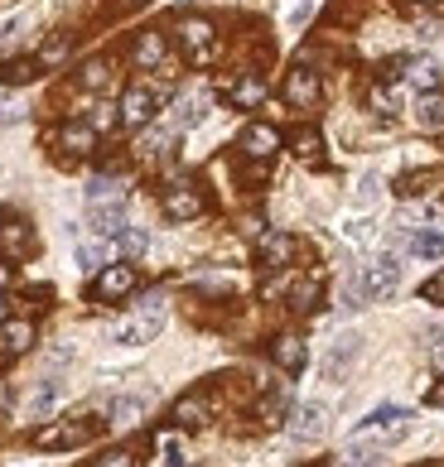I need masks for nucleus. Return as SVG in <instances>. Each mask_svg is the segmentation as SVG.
Here are the masks:
<instances>
[{
    "label": "nucleus",
    "mask_w": 444,
    "mask_h": 467,
    "mask_svg": "<svg viewBox=\"0 0 444 467\" xmlns=\"http://www.w3.org/2000/svg\"><path fill=\"white\" fill-rule=\"evenodd\" d=\"M411 434V414L406 410H396V405H382V410H372L363 424H357V434L353 439H367V443H396V439H406Z\"/></svg>",
    "instance_id": "obj_1"
},
{
    "label": "nucleus",
    "mask_w": 444,
    "mask_h": 467,
    "mask_svg": "<svg viewBox=\"0 0 444 467\" xmlns=\"http://www.w3.org/2000/svg\"><path fill=\"white\" fill-rule=\"evenodd\" d=\"M396 285H401V261L396 255H377V261L363 265V275H357L363 299H386V294H396Z\"/></svg>",
    "instance_id": "obj_2"
},
{
    "label": "nucleus",
    "mask_w": 444,
    "mask_h": 467,
    "mask_svg": "<svg viewBox=\"0 0 444 467\" xmlns=\"http://www.w3.org/2000/svg\"><path fill=\"white\" fill-rule=\"evenodd\" d=\"M160 327H164V308H160L155 299H150V304H145V308H141V314H135V318L116 323V333H111V337L122 342V348H145V342L155 337Z\"/></svg>",
    "instance_id": "obj_3"
},
{
    "label": "nucleus",
    "mask_w": 444,
    "mask_h": 467,
    "mask_svg": "<svg viewBox=\"0 0 444 467\" xmlns=\"http://www.w3.org/2000/svg\"><path fill=\"white\" fill-rule=\"evenodd\" d=\"M179 39H184V48H189V58H194L198 67H203V63H213L217 39H213V25H208V20H198V15L179 20Z\"/></svg>",
    "instance_id": "obj_4"
},
{
    "label": "nucleus",
    "mask_w": 444,
    "mask_h": 467,
    "mask_svg": "<svg viewBox=\"0 0 444 467\" xmlns=\"http://www.w3.org/2000/svg\"><path fill=\"white\" fill-rule=\"evenodd\" d=\"M357 357H363V333H338L329 357H323V380H344Z\"/></svg>",
    "instance_id": "obj_5"
},
{
    "label": "nucleus",
    "mask_w": 444,
    "mask_h": 467,
    "mask_svg": "<svg viewBox=\"0 0 444 467\" xmlns=\"http://www.w3.org/2000/svg\"><path fill=\"white\" fill-rule=\"evenodd\" d=\"M203 213V193L194 183H169L164 188V217L169 222H194Z\"/></svg>",
    "instance_id": "obj_6"
},
{
    "label": "nucleus",
    "mask_w": 444,
    "mask_h": 467,
    "mask_svg": "<svg viewBox=\"0 0 444 467\" xmlns=\"http://www.w3.org/2000/svg\"><path fill=\"white\" fill-rule=\"evenodd\" d=\"M88 227L97 236H116L126 227V198H107V202H88Z\"/></svg>",
    "instance_id": "obj_7"
},
{
    "label": "nucleus",
    "mask_w": 444,
    "mask_h": 467,
    "mask_svg": "<svg viewBox=\"0 0 444 467\" xmlns=\"http://www.w3.org/2000/svg\"><path fill=\"white\" fill-rule=\"evenodd\" d=\"M29 251H34L29 222L25 217H5V222H0V255H5V261H25Z\"/></svg>",
    "instance_id": "obj_8"
},
{
    "label": "nucleus",
    "mask_w": 444,
    "mask_h": 467,
    "mask_svg": "<svg viewBox=\"0 0 444 467\" xmlns=\"http://www.w3.org/2000/svg\"><path fill=\"white\" fill-rule=\"evenodd\" d=\"M285 97L295 101V107H314V101H319V73L310 63H300V67H290V73H285Z\"/></svg>",
    "instance_id": "obj_9"
},
{
    "label": "nucleus",
    "mask_w": 444,
    "mask_h": 467,
    "mask_svg": "<svg viewBox=\"0 0 444 467\" xmlns=\"http://www.w3.org/2000/svg\"><path fill=\"white\" fill-rule=\"evenodd\" d=\"M135 289V270L131 265H107V270H101L97 275V285H92V294H97V299H126V294Z\"/></svg>",
    "instance_id": "obj_10"
},
{
    "label": "nucleus",
    "mask_w": 444,
    "mask_h": 467,
    "mask_svg": "<svg viewBox=\"0 0 444 467\" xmlns=\"http://www.w3.org/2000/svg\"><path fill=\"white\" fill-rule=\"evenodd\" d=\"M155 107H160V97L150 92V88H131V92H126V101H122V126L141 130L145 120L155 116Z\"/></svg>",
    "instance_id": "obj_11"
},
{
    "label": "nucleus",
    "mask_w": 444,
    "mask_h": 467,
    "mask_svg": "<svg viewBox=\"0 0 444 467\" xmlns=\"http://www.w3.org/2000/svg\"><path fill=\"white\" fill-rule=\"evenodd\" d=\"M92 429H97V424L68 420V424H54V429H39V434H34V443H39V448H73V443H88Z\"/></svg>",
    "instance_id": "obj_12"
},
{
    "label": "nucleus",
    "mask_w": 444,
    "mask_h": 467,
    "mask_svg": "<svg viewBox=\"0 0 444 467\" xmlns=\"http://www.w3.org/2000/svg\"><path fill=\"white\" fill-rule=\"evenodd\" d=\"M242 150L251 154V160H270V154L280 150V130H276V126H261V120H256V126L242 130Z\"/></svg>",
    "instance_id": "obj_13"
},
{
    "label": "nucleus",
    "mask_w": 444,
    "mask_h": 467,
    "mask_svg": "<svg viewBox=\"0 0 444 467\" xmlns=\"http://www.w3.org/2000/svg\"><path fill=\"white\" fill-rule=\"evenodd\" d=\"M323 429H329V405L310 400V405H300L295 424H290V434H295V439H319Z\"/></svg>",
    "instance_id": "obj_14"
},
{
    "label": "nucleus",
    "mask_w": 444,
    "mask_h": 467,
    "mask_svg": "<svg viewBox=\"0 0 444 467\" xmlns=\"http://www.w3.org/2000/svg\"><path fill=\"white\" fill-rule=\"evenodd\" d=\"M227 97H232V107H242V111H256V107H261V101H266V82L261 78H237L232 82V88H227Z\"/></svg>",
    "instance_id": "obj_15"
},
{
    "label": "nucleus",
    "mask_w": 444,
    "mask_h": 467,
    "mask_svg": "<svg viewBox=\"0 0 444 467\" xmlns=\"http://www.w3.org/2000/svg\"><path fill=\"white\" fill-rule=\"evenodd\" d=\"M0 342H5V352H10V357L29 352V348H34V323H25V318H5V323H0Z\"/></svg>",
    "instance_id": "obj_16"
},
{
    "label": "nucleus",
    "mask_w": 444,
    "mask_h": 467,
    "mask_svg": "<svg viewBox=\"0 0 444 467\" xmlns=\"http://www.w3.org/2000/svg\"><path fill=\"white\" fill-rule=\"evenodd\" d=\"M208 414H213V400H208V395H184V400L174 405V420H179L184 429L208 424Z\"/></svg>",
    "instance_id": "obj_17"
},
{
    "label": "nucleus",
    "mask_w": 444,
    "mask_h": 467,
    "mask_svg": "<svg viewBox=\"0 0 444 467\" xmlns=\"http://www.w3.org/2000/svg\"><path fill=\"white\" fill-rule=\"evenodd\" d=\"M131 58L141 63V67H160V63H164V34H155V29H145L141 39H135V48H131Z\"/></svg>",
    "instance_id": "obj_18"
},
{
    "label": "nucleus",
    "mask_w": 444,
    "mask_h": 467,
    "mask_svg": "<svg viewBox=\"0 0 444 467\" xmlns=\"http://www.w3.org/2000/svg\"><path fill=\"white\" fill-rule=\"evenodd\" d=\"M401 241L416 255H425V261H439L444 255V232H401Z\"/></svg>",
    "instance_id": "obj_19"
},
{
    "label": "nucleus",
    "mask_w": 444,
    "mask_h": 467,
    "mask_svg": "<svg viewBox=\"0 0 444 467\" xmlns=\"http://www.w3.org/2000/svg\"><path fill=\"white\" fill-rule=\"evenodd\" d=\"M416 126H425V130L444 126V92H420V101H416Z\"/></svg>",
    "instance_id": "obj_20"
},
{
    "label": "nucleus",
    "mask_w": 444,
    "mask_h": 467,
    "mask_svg": "<svg viewBox=\"0 0 444 467\" xmlns=\"http://www.w3.org/2000/svg\"><path fill=\"white\" fill-rule=\"evenodd\" d=\"M290 255H295V236H285V232L261 236V261H266V265H285Z\"/></svg>",
    "instance_id": "obj_21"
},
{
    "label": "nucleus",
    "mask_w": 444,
    "mask_h": 467,
    "mask_svg": "<svg viewBox=\"0 0 444 467\" xmlns=\"http://www.w3.org/2000/svg\"><path fill=\"white\" fill-rule=\"evenodd\" d=\"M386 448L382 443H367V439H353V448L344 453V467H382Z\"/></svg>",
    "instance_id": "obj_22"
},
{
    "label": "nucleus",
    "mask_w": 444,
    "mask_h": 467,
    "mask_svg": "<svg viewBox=\"0 0 444 467\" xmlns=\"http://www.w3.org/2000/svg\"><path fill=\"white\" fill-rule=\"evenodd\" d=\"M39 78V58H15V63H0V82L5 88H25V82Z\"/></svg>",
    "instance_id": "obj_23"
},
{
    "label": "nucleus",
    "mask_w": 444,
    "mask_h": 467,
    "mask_svg": "<svg viewBox=\"0 0 444 467\" xmlns=\"http://www.w3.org/2000/svg\"><path fill=\"white\" fill-rule=\"evenodd\" d=\"M58 145H63L68 154H92L97 130H92V126H63V130H58Z\"/></svg>",
    "instance_id": "obj_24"
},
{
    "label": "nucleus",
    "mask_w": 444,
    "mask_h": 467,
    "mask_svg": "<svg viewBox=\"0 0 444 467\" xmlns=\"http://www.w3.org/2000/svg\"><path fill=\"white\" fill-rule=\"evenodd\" d=\"M78 82H82V88H88V92H101V88H107V82H111V63H107V58H92V63H82Z\"/></svg>",
    "instance_id": "obj_25"
},
{
    "label": "nucleus",
    "mask_w": 444,
    "mask_h": 467,
    "mask_svg": "<svg viewBox=\"0 0 444 467\" xmlns=\"http://www.w3.org/2000/svg\"><path fill=\"white\" fill-rule=\"evenodd\" d=\"M270 352H276V361H280L285 371H300V367H304V342H300V337H280Z\"/></svg>",
    "instance_id": "obj_26"
},
{
    "label": "nucleus",
    "mask_w": 444,
    "mask_h": 467,
    "mask_svg": "<svg viewBox=\"0 0 444 467\" xmlns=\"http://www.w3.org/2000/svg\"><path fill=\"white\" fill-rule=\"evenodd\" d=\"M203 116H208V101H203V97H184L179 111H174V126H198Z\"/></svg>",
    "instance_id": "obj_27"
},
{
    "label": "nucleus",
    "mask_w": 444,
    "mask_h": 467,
    "mask_svg": "<svg viewBox=\"0 0 444 467\" xmlns=\"http://www.w3.org/2000/svg\"><path fill=\"white\" fill-rule=\"evenodd\" d=\"M290 145H295V154H300V160H319V150H323V140H319V130H310V126L290 135Z\"/></svg>",
    "instance_id": "obj_28"
},
{
    "label": "nucleus",
    "mask_w": 444,
    "mask_h": 467,
    "mask_svg": "<svg viewBox=\"0 0 444 467\" xmlns=\"http://www.w3.org/2000/svg\"><path fill=\"white\" fill-rule=\"evenodd\" d=\"M411 88H420V92H435V88H439V67H435L430 58L411 63Z\"/></svg>",
    "instance_id": "obj_29"
},
{
    "label": "nucleus",
    "mask_w": 444,
    "mask_h": 467,
    "mask_svg": "<svg viewBox=\"0 0 444 467\" xmlns=\"http://www.w3.org/2000/svg\"><path fill=\"white\" fill-rule=\"evenodd\" d=\"M145 246H150V236L141 227H122V232H116V251H122V255H141Z\"/></svg>",
    "instance_id": "obj_30"
},
{
    "label": "nucleus",
    "mask_w": 444,
    "mask_h": 467,
    "mask_svg": "<svg viewBox=\"0 0 444 467\" xmlns=\"http://www.w3.org/2000/svg\"><path fill=\"white\" fill-rule=\"evenodd\" d=\"M107 198H126L122 179H92L88 183V202H107Z\"/></svg>",
    "instance_id": "obj_31"
},
{
    "label": "nucleus",
    "mask_w": 444,
    "mask_h": 467,
    "mask_svg": "<svg viewBox=\"0 0 444 467\" xmlns=\"http://www.w3.org/2000/svg\"><path fill=\"white\" fill-rule=\"evenodd\" d=\"M145 414V400H135V395H126V400L111 405V424H135Z\"/></svg>",
    "instance_id": "obj_32"
},
{
    "label": "nucleus",
    "mask_w": 444,
    "mask_h": 467,
    "mask_svg": "<svg viewBox=\"0 0 444 467\" xmlns=\"http://www.w3.org/2000/svg\"><path fill=\"white\" fill-rule=\"evenodd\" d=\"M58 395H63V386H58V380H48L44 390H34V395H29V414H48V410H54V400H58Z\"/></svg>",
    "instance_id": "obj_33"
},
{
    "label": "nucleus",
    "mask_w": 444,
    "mask_h": 467,
    "mask_svg": "<svg viewBox=\"0 0 444 467\" xmlns=\"http://www.w3.org/2000/svg\"><path fill=\"white\" fill-rule=\"evenodd\" d=\"M377 193H382V179L367 169V174L357 179V193H353V198H357V207H372V202H377Z\"/></svg>",
    "instance_id": "obj_34"
},
{
    "label": "nucleus",
    "mask_w": 444,
    "mask_h": 467,
    "mask_svg": "<svg viewBox=\"0 0 444 467\" xmlns=\"http://www.w3.org/2000/svg\"><path fill=\"white\" fill-rule=\"evenodd\" d=\"M92 467H141V458H135V448H111V453H101Z\"/></svg>",
    "instance_id": "obj_35"
},
{
    "label": "nucleus",
    "mask_w": 444,
    "mask_h": 467,
    "mask_svg": "<svg viewBox=\"0 0 444 467\" xmlns=\"http://www.w3.org/2000/svg\"><path fill=\"white\" fill-rule=\"evenodd\" d=\"M295 308H300V314H310V308H319V280H304V285H295Z\"/></svg>",
    "instance_id": "obj_36"
},
{
    "label": "nucleus",
    "mask_w": 444,
    "mask_h": 467,
    "mask_svg": "<svg viewBox=\"0 0 444 467\" xmlns=\"http://www.w3.org/2000/svg\"><path fill=\"white\" fill-rule=\"evenodd\" d=\"M420 299H430V304H444V270L430 275V280L420 285Z\"/></svg>",
    "instance_id": "obj_37"
},
{
    "label": "nucleus",
    "mask_w": 444,
    "mask_h": 467,
    "mask_svg": "<svg viewBox=\"0 0 444 467\" xmlns=\"http://www.w3.org/2000/svg\"><path fill=\"white\" fill-rule=\"evenodd\" d=\"M107 261V246H78V265L82 270H92V265H101Z\"/></svg>",
    "instance_id": "obj_38"
},
{
    "label": "nucleus",
    "mask_w": 444,
    "mask_h": 467,
    "mask_svg": "<svg viewBox=\"0 0 444 467\" xmlns=\"http://www.w3.org/2000/svg\"><path fill=\"white\" fill-rule=\"evenodd\" d=\"M372 107H377L382 116H396V97H391L386 88H372Z\"/></svg>",
    "instance_id": "obj_39"
},
{
    "label": "nucleus",
    "mask_w": 444,
    "mask_h": 467,
    "mask_svg": "<svg viewBox=\"0 0 444 467\" xmlns=\"http://www.w3.org/2000/svg\"><path fill=\"white\" fill-rule=\"evenodd\" d=\"M88 126H92V130H111V126H116V111H111V107H92Z\"/></svg>",
    "instance_id": "obj_40"
},
{
    "label": "nucleus",
    "mask_w": 444,
    "mask_h": 467,
    "mask_svg": "<svg viewBox=\"0 0 444 467\" xmlns=\"http://www.w3.org/2000/svg\"><path fill=\"white\" fill-rule=\"evenodd\" d=\"M348 241H372V222L367 217H353L348 222Z\"/></svg>",
    "instance_id": "obj_41"
},
{
    "label": "nucleus",
    "mask_w": 444,
    "mask_h": 467,
    "mask_svg": "<svg viewBox=\"0 0 444 467\" xmlns=\"http://www.w3.org/2000/svg\"><path fill=\"white\" fill-rule=\"evenodd\" d=\"M164 467H184V448H179V439H164V458H160Z\"/></svg>",
    "instance_id": "obj_42"
},
{
    "label": "nucleus",
    "mask_w": 444,
    "mask_h": 467,
    "mask_svg": "<svg viewBox=\"0 0 444 467\" xmlns=\"http://www.w3.org/2000/svg\"><path fill=\"white\" fill-rule=\"evenodd\" d=\"M425 183H430V174H406V179H401V193L411 198V193H420Z\"/></svg>",
    "instance_id": "obj_43"
},
{
    "label": "nucleus",
    "mask_w": 444,
    "mask_h": 467,
    "mask_svg": "<svg viewBox=\"0 0 444 467\" xmlns=\"http://www.w3.org/2000/svg\"><path fill=\"white\" fill-rule=\"evenodd\" d=\"M164 145H169V135H164V130H160V135H145L141 154H164Z\"/></svg>",
    "instance_id": "obj_44"
},
{
    "label": "nucleus",
    "mask_w": 444,
    "mask_h": 467,
    "mask_svg": "<svg viewBox=\"0 0 444 467\" xmlns=\"http://www.w3.org/2000/svg\"><path fill=\"white\" fill-rule=\"evenodd\" d=\"M25 20H20V15H10V20H0V44H10L15 39V29H20Z\"/></svg>",
    "instance_id": "obj_45"
},
{
    "label": "nucleus",
    "mask_w": 444,
    "mask_h": 467,
    "mask_svg": "<svg viewBox=\"0 0 444 467\" xmlns=\"http://www.w3.org/2000/svg\"><path fill=\"white\" fill-rule=\"evenodd\" d=\"M10 275H15V270L5 265V255H0V289H5V285H10Z\"/></svg>",
    "instance_id": "obj_46"
},
{
    "label": "nucleus",
    "mask_w": 444,
    "mask_h": 467,
    "mask_svg": "<svg viewBox=\"0 0 444 467\" xmlns=\"http://www.w3.org/2000/svg\"><path fill=\"white\" fill-rule=\"evenodd\" d=\"M430 405H444V386H439V390H430Z\"/></svg>",
    "instance_id": "obj_47"
},
{
    "label": "nucleus",
    "mask_w": 444,
    "mask_h": 467,
    "mask_svg": "<svg viewBox=\"0 0 444 467\" xmlns=\"http://www.w3.org/2000/svg\"><path fill=\"white\" fill-rule=\"evenodd\" d=\"M5 318H10V304H5V299H0V323H5Z\"/></svg>",
    "instance_id": "obj_48"
},
{
    "label": "nucleus",
    "mask_w": 444,
    "mask_h": 467,
    "mask_svg": "<svg viewBox=\"0 0 444 467\" xmlns=\"http://www.w3.org/2000/svg\"><path fill=\"white\" fill-rule=\"evenodd\" d=\"M416 5H439V0H416Z\"/></svg>",
    "instance_id": "obj_49"
}]
</instances>
